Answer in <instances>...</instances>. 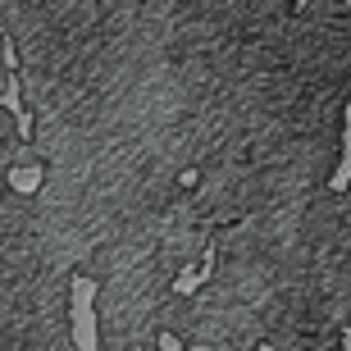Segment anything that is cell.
I'll use <instances>...</instances> for the list:
<instances>
[{
    "label": "cell",
    "instance_id": "obj_1",
    "mask_svg": "<svg viewBox=\"0 0 351 351\" xmlns=\"http://www.w3.org/2000/svg\"><path fill=\"white\" fill-rule=\"evenodd\" d=\"M274 351H347V333H324V338H297V342H283Z\"/></svg>",
    "mask_w": 351,
    "mask_h": 351
}]
</instances>
